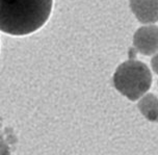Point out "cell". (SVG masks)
<instances>
[{"instance_id": "cell-1", "label": "cell", "mask_w": 158, "mask_h": 155, "mask_svg": "<svg viewBox=\"0 0 158 155\" xmlns=\"http://www.w3.org/2000/svg\"><path fill=\"white\" fill-rule=\"evenodd\" d=\"M53 0H0V31L23 36L35 32L49 20Z\"/></svg>"}, {"instance_id": "cell-2", "label": "cell", "mask_w": 158, "mask_h": 155, "mask_svg": "<svg viewBox=\"0 0 158 155\" xmlns=\"http://www.w3.org/2000/svg\"><path fill=\"white\" fill-rule=\"evenodd\" d=\"M112 80L114 88L121 94L135 101L149 91L152 74L147 65L139 61L129 60L118 67Z\"/></svg>"}, {"instance_id": "cell-3", "label": "cell", "mask_w": 158, "mask_h": 155, "mask_svg": "<svg viewBox=\"0 0 158 155\" xmlns=\"http://www.w3.org/2000/svg\"><path fill=\"white\" fill-rule=\"evenodd\" d=\"M133 45L136 51L143 55H153L158 52V27L145 25L135 31Z\"/></svg>"}, {"instance_id": "cell-4", "label": "cell", "mask_w": 158, "mask_h": 155, "mask_svg": "<svg viewBox=\"0 0 158 155\" xmlns=\"http://www.w3.org/2000/svg\"><path fill=\"white\" fill-rule=\"evenodd\" d=\"M130 8L140 23L158 21V0H130Z\"/></svg>"}, {"instance_id": "cell-5", "label": "cell", "mask_w": 158, "mask_h": 155, "mask_svg": "<svg viewBox=\"0 0 158 155\" xmlns=\"http://www.w3.org/2000/svg\"><path fill=\"white\" fill-rule=\"evenodd\" d=\"M139 108L149 120L158 121V99L154 95H147L140 100Z\"/></svg>"}, {"instance_id": "cell-6", "label": "cell", "mask_w": 158, "mask_h": 155, "mask_svg": "<svg viewBox=\"0 0 158 155\" xmlns=\"http://www.w3.org/2000/svg\"><path fill=\"white\" fill-rule=\"evenodd\" d=\"M151 66H152V69L154 70V72L158 74V52L153 56V57H152Z\"/></svg>"}]
</instances>
